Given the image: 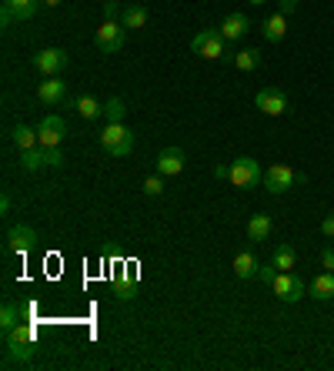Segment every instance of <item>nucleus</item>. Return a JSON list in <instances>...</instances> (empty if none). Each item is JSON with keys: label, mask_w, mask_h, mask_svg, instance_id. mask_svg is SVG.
I'll use <instances>...</instances> for the list:
<instances>
[{"label": "nucleus", "mask_w": 334, "mask_h": 371, "mask_svg": "<svg viewBox=\"0 0 334 371\" xmlns=\"http://www.w3.org/2000/svg\"><path fill=\"white\" fill-rule=\"evenodd\" d=\"M34 358V328L30 324H17L13 332H7V351H4V365H30Z\"/></svg>", "instance_id": "obj_1"}, {"label": "nucleus", "mask_w": 334, "mask_h": 371, "mask_svg": "<svg viewBox=\"0 0 334 371\" xmlns=\"http://www.w3.org/2000/svg\"><path fill=\"white\" fill-rule=\"evenodd\" d=\"M304 174H297L295 167H287V164H271L268 171H264V191L268 194H284L287 188H295V184H304Z\"/></svg>", "instance_id": "obj_2"}, {"label": "nucleus", "mask_w": 334, "mask_h": 371, "mask_svg": "<svg viewBox=\"0 0 334 371\" xmlns=\"http://www.w3.org/2000/svg\"><path fill=\"white\" fill-rule=\"evenodd\" d=\"M101 147L111 157H128L130 151H134V134H130L124 124H107V128L101 130Z\"/></svg>", "instance_id": "obj_3"}, {"label": "nucleus", "mask_w": 334, "mask_h": 371, "mask_svg": "<svg viewBox=\"0 0 334 371\" xmlns=\"http://www.w3.org/2000/svg\"><path fill=\"white\" fill-rule=\"evenodd\" d=\"M228 181H231L234 188H257L264 174H261V164H257L254 157H237L228 171Z\"/></svg>", "instance_id": "obj_4"}, {"label": "nucleus", "mask_w": 334, "mask_h": 371, "mask_svg": "<svg viewBox=\"0 0 334 371\" xmlns=\"http://www.w3.org/2000/svg\"><path fill=\"white\" fill-rule=\"evenodd\" d=\"M194 54H201L207 61H224V37H221V30H201V34H194L191 40Z\"/></svg>", "instance_id": "obj_5"}, {"label": "nucleus", "mask_w": 334, "mask_h": 371, "mask_svg": "<svg viewBox=\"0 0 334 371\" xmlns=\"http://www.w3.org/2000/svg\"><path fill=\"white\" fill-rule=\"evenodd\" d=\"M271 291L281 298V301L295 305V301L304 298V281H301L297 274H291V271H278V278H274V284H271Z\"/></svg>", "instance_id": "obj_6"}, {"label": "nucleus", "mask_w": 334, "mask_h": 371, "mask_svg": "<svg viewBox=\"0 0 334 371\" xmlns=\"http://www.w3.org/2000/svg\"><path fill=\"white\" fill-rule=\"evenodd\" d=\"M94 44H97L104 54H117L120 47H124V24L104 20V24L97 27V34H94Z\"/></svg>", "instance_id": "obj_7"}, {"label": "nucleus", "mask_w": 334, "mask_h": 371, "mask_svg": "<svg viewBox=\"0 0 334 371\" xmlns=\"http://www.w3.org/2000/svg\"><path fill=\"white\" fill-rule=\"evenodd\" d=\"M254 104L261 107V114H268V117L287 114V97H284V90H278V87H261Z\"/></svg>", "instance_id": "obj_8"}, {"label": "nucleus", "mask_w": 334, "mask_h": 371, "mask_svg": "<svg viewBox=\"0 0 334 371\" xmlns=\"http://www.w3.org/2000/svg\"><path fill=\"white\" fill-rule=\"evenodd\" d=\"M34 244H37V231L30 228V224H13L7 231V251L11 255H27Z\"/></svg>", "instance_id": "obj_9"}, {"label": "nucleus", "mask_w": 334, "mask_h": 371, "mask_svg": "<svg viewBox=\"0 0 334 371\" xmlns=\"http://www.w3.org/2000/svg\"><path fill=\"white\" fill-rule=\"evenodd\" d=\"M64 134H67V124H64V117H57V114H47L37 128V138L44 147H61Z\"/></svg>", "instance_id": "obj_10"}, {"label": "nucleus", "mask_w": 334, "mask_h": 371, "mask_svg": "<svg viewBox=\"0 0 334 371\" xmlns=\"http://www.w3.org/2000/svg\"><path fill=\"white\" fill-rule=\"evenodd\" d=\"M34 67H37L44 77H57L67 67V54L61 47H47V51L34 54Z\"/></svg>", "instance_id": "obj_11"}, {"label": "nucleus", "mask_w": 334, "mask_h": 371, "mask_svg": "<svg viewBox=\"0 0 334 371\" xmlns=\"http://www.w3.org/2000/svg\"><path fill=\"white\" fill-rule=\"evenodd\" d=\"M37 7H40V0H4L0 20H4V27H11L13 20H30L37 13Z\"/></svg>", "instance_id": "obj_12"}, {"label": "nucleus", "mask_w": 334, "mask_h": 371, "mask_svg": "<svg viewBox=\"0 0 334 371\" xmlns=\"http://www.w3.org/2000/svg\"><path fill=\"white\" fill-rule=\"evenodd\" d=\"M184 151L180 147H164V151L157 154V161H154V167H157V174H164V178H174V174H180L184 171Z\"/></svg>", "instance_id": "obj_13"}, {"label": "nucleus", "mask_w": 334, "mask_h": 371, "mask_svg": "<svg viewBox=\"0 0 334 371\" xmlns=\"http://www.w3.org/2000/svg\"><path fill=\"white\" fill-rule=\"evenodd\" d=\"M261 37L268 40V44H281L284 37H287V13H271L268 20L261 24Z\"/></svg>", "instance_id": "obj_14"}, {"label": "nucleus", "mask_w": 334, "mask_h": 371, "mask_svg": "<svg viewBox=\"0 0 334 371\" xmlns=\"http://www.w3.org/2000/svg\"><path fill=\"white\" fill-rule=\"evenodd\" d=\"M247 27H251V20H247L245 13H228L224 20H221V37L224 40H241L247 34Z\"/></svg>", "instance_id": "obj_15"}, {"label": "nucleus", "mask_w": 334, "mask_h": 371, "mask_svg": "<svg viewBox=\"0 0 334 371\" xmlns=\"http://www.w3.org/2000/svg\"><path fill=\"white\" fill-rule=\"evenodd\" d=\"M257 271H261V261H257L251 251H237V255H234V278L247 281V278H254Z\"/></svg>", "instance_id": "obj_16"}, {"label": "nucleus", "mask_w": 334, "mask_h": 371, "mask_svg": "<svg viewBox=\"0 0 334 371\" xmlns=\"http://www.w3.org/2000/svg\"><path fill=\"white\" fill-rule=\"evenodd\" d=\"M64 94H67L64 80H57V77H47V80H40V87H37V97H40L44 104H61V101H64Z\"/></svg>", "instance_id": "obj_17"}, {"label": "nucleus", "mask_w": 334, "mask_h": 371, "mask_svg": "<svg viewBox=\"0 0 334 371\" xmlns=\"http://www.w3.org/2000/svg\"><path fill=\"white\" fill-rule=\"evenodd\" d=\"M20 167H24V171H40V167H47V147L37 144V147L20 151Z\"/></svg>", "instance_id": "obj_18"}, {"label": "nucleus", "mask_w": 334, "mask_h": 371, "mask_svg": "<svg viewBox=\"0 0 334 371\" xmlns=\"http://www.w3.org/2000/svg\"><path fill=\"white\" fill-rule=\"evenodd\" d=\"M120 24L128 27V30H141L147 24V11H144L141 4H128L124 11H120Z\"/></svg>", "instance_id": "obj_19"}, {"label": "nucleus", "mask_w": 334, "mask_h": 371, "mask_svg": "<svg viewBox=\"0 0 334 371\" xmlns=\"http://www.w3.org/2000/svg\"><path fill=\"white\" fill-rule=\"evenodd\" d=\"M271 264H274L278 271H291L297 264V251L291 248V244H278L274 255H271Z\"/></svg>", "instance_id": "obj_20"}, {"label": "nucleus", "mask_w": 334, "mask_h": 371, "mask_svg": "<svg viewBox=\"0 0 334 371\" xmlns=\"http://www.w3.org/2000/svg\"><path fill=\"white\" fill-rule=\"evenodd\" d=\"M311 295L318 298V301H328V298H334V271H321V274L311 281Z\"/></svg>", "instance_id": "obj_21"}, {"label": "nucleus", "mask_w": 334, "mask_h": 371, "mask_svg": "<svg viewBox=\"0 0 334 371\" xmlns=\"http://www.w3.org/2000/svg\"><path fill=\"white\" fill-rule=\"evenodd\" d=\"M271 218L268 214H254V218L247 221V241H268V234H271Z\"/></svg>", "instance_id": "obj_22"}, {"label": "nucleus", "mask_w": 334, "mask_h": 371, "mask_svg": "<svg viewBox=\"0 0 334 371\" xmlns=\"http://www.w3.org/2000/svg\"><path fill=\"white\" fill-rule=\"evenodd\" d=\"M234 67H237V71H245V74L257 71V67H261V51H254V47L237 51V54H234Z\"/></svg>", "instance_id": "obj_23"}, {"label": "nucleus", "mask_w": 334, "mask_h": 371, "mask_svg": "<svg viewBox=\"0 0 334 371\" xmlns=\"http://www.w3.org/2000/svg\"><path fill=\"white\" fill-rule=\"evenodd\" d=\"M74 107H78V114L87 117V121H97V117L104 114V104H97L90 94H80V97H74Z\"/></svg>", "instance_id": "obj_24"}, {"label": "nucleus", "mask_w": 334, "mask_h": 371, "mask_svg": "<svg viewBox=\"0 0 334 371\" xmlns=\"http://www.w3.org/2000/svg\"><path fill=\"white\" fill-rule=\"evenodd\" d=\"M20 324V305L17 301H4V308H0V328H4V334L13 332Z\"/></svg>", "instance_id": "obj_25"}, {"label": "nucleus", "mask_w": 334, "mask_h": 371, "mask_svg": "<svg viewBox=\"0 0 334 371\" xmlns=\"http://www.w3.org/2000/svg\"><path fill=\"white\" fill-rule=\"evenodd\" d=\"M11 141L17 144L20 151H27V147H37L40 138H37V130H30L27 124H17V128H13V134H11Z\"/></svg>", "instance_id": "obj_26"}, {"label": "nucleus", "mask_w": 334, "mask_h": 371, "mask_svg": "<svg viewBox=\"0 0 334 371\" xmlns=\"http://www.w3.org/2000/svg\"><path fill=\"white\" fill-rule=\"evenodd\" d=\"M104 117H107V124H124V117H128V104L120 101V97H111V101L104 104Z\"/></svg>", "instance_id": "obj_27"}, {"label": "nucleus", "mask_w": 334, "mask_h": 371, "mask_svg": "<svg viewBox=\"0 0 334 371\" xmlns=\"http://www.w3.org/2000/svg\"><path fill=\"white\" fill-rule=\"evenodd\" d=\"M161 191H164V174H151V178H144V194H147V197H157Z\"/></svg>", "instance_id": "obj_28"}, {"label": "nucleus", "mask_w": 334, "mask_h": 371, "mask_svg": "<svg viewBox=\"0 0 334 371\" xmlns=\"http://www.w3.org/2000/svg\"><path fill=\"white\" fill-rule=\"evenodd\" d=\"M321 268L334 271V248H331V244H324V248H321Z\"/></svg>", "instance_id": "obj_29"}, {"label": "nucleus", "mask_w": 334, "mask_h": 371, "mask_svg": "<svg viewBox=\"0 0 334 371\" xmlns=\"http://www.w3.org/2000/svg\"><path fill=\"white\" fill-rule=\"evenodd\" d=\"M64 164V154H61V147H47V167H61Z\"/></svg>", "instance_id": "obj_30"}, {"label": "nucleus", "mask_w": 334, "mask_h": 371, "mask_svg": "<svg viewBox=\"0 0 334 371\" xmlns=\"http://www.w3.org/2000/svg\"><path fill=\"white\" fill-rule=\"evenodd\" d=\"M257 274H261V281H264V284H274V278H278V268H274V264H261V271H257Z\"/></svg>", "instance_id": "obj_31"}, {"label": "nucleus", "mask_w": 334, "mask_h": 371, "mask_svg": "<svg viewBox=\"0 0 334 371\" xmlns=\"http://www.w3.org/2000/svg\"><path fill=\"white\" fill-rule=\"evenodd\" d=\"M321 234L324 238H334V214H328V218L321 221Z\"/></svg>", "instance_id": "obj_32"}, {"label": "nucleus", "mask_w": 334, "mask_h": 371, "mask_svg": "<svg viewBox=\"0 0 334 371\" xmlns=\"http://www.w3.org/2000/svg\"><path fill=\"white\" fill-rule=\"evenodd\" d=\"M278 11H281V13H295L297 11V0H281V4H278Z\"/></svg>", "instance_id": "obj_33"}, {"label": "nucleus", "mask_w": 334, "mask_h": 371, "mask_svg": "<svg viewBox=\"0 0 334 371\" xmlns=\"http://www.w3.org/2000/svg\"><path fill=\"white\" fill-rule=\"evenodd\" d=\"M11 205H13L11 191H4V194H0V211H4V214H7V211H11Z\"/></svg>", "instance_id": "obj_34"}, {"label": "nucleus", "mask_w": 334, "mask_h": 371, "mask_svg": "<svg viewBox=\"0 0 334 371\" xmlns=\"http://www.w3.org/2000/svg\"><path fill=\"white\" fill-rule=\"evenodd\" d=\"M117 11H120V7H117L114 0H107V4H104V13H107V20H114V17H117Z\"/></svg>", "instance_id": "obj_35"}, {"label": "nucleus", "mask_w": 334, "mask_h": 371, "mask_svg": "<svg viewBox=\"0 0 334 371\" xmlns=\"http://www.w3.org/2000/svg\"><path fill=\"white\" fill-rule=\"evenodd\" d=\"M228 171H231V164H218V167H214V174H218V178H228Z\"/></svg>", "instance_id": "obj_36"}, {"label": "nucleus", "mask_w": 334, "mask_h": 371, "mask_svg": "<svg viewBox=\"0 0 334 371\" xmlns=\"http://www.w3.org/2000/svg\"><path fill=\"white\" fill-rule=\"evenodd\" d=\"M40 4H47V7H61L64 0H40Z\"/></svg>", "instance_id": "obj_37"}, {"label": "nucleus", "mask_w": 334, "mask_h": 371, "mask_svg": "<svg viewBox=\"0 0 334 371\" xmlns=\"http://www.w3.org/2000/svg\"><path fill=\"white\" fill-rule=\"evenodd\" d=\"M247 4H254V7H261V4H268V0H247Z\"/></svg>", "instance_id": "obj_38"}]
</instances>
